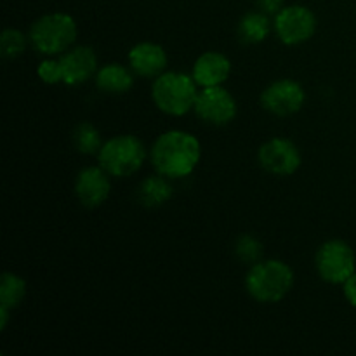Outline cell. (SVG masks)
<instances>
[{
	"label": "cell",
	"instance_id": "cell-6",
	"mask_svg": "<svg viewBox=\"0 0 356 356\" xmlns=\"http://www.w3.org/2000/svg\"><path fill=\"white\" fill-rule=\"evenodd\" d=\"M316 271L329 284H344L356 273L353 249L343 240H329L318 249L315 257Z\"/></svg>",
	"mask_w": 356,
	"mask_h": 356
},
{
	"label": "cell",
	"instance_id": "cell-12",
	"mask_svg": "<svg viewBox=\"0 0 356 356\" xmlns=\"http://www.w3.org/2000/svg\"><path fill=\"white\" fill-rule=\"evenodd\" d=\"M59 63L63 68V83L66 86H80L97 73V56L87 45L63 52Z\"/></svg>",
	"mask_w": 356,
	"mask_h": 356
},
{
	"label": "cell",
	"instance_id": "cell-4",
	"mask_svg": "<svg viewBox=\"0 0 356 356\" xmlns=\"http://www.w3.org/2000/svg\"><path fill=\"white\" fill-rule=\"evenodd\" d=\"M30 44L40 54H63L76 38V23L70 14L52 13L38 17L30 28Z\"/></svg>",
	"mask_w": 356,
	"mask_h": 356
},
{
	"label": "cell",
	"instance_id": "cell-20",
	"mask_svg": "<svg viewBox=\"0 0 356 356\" xmlns=\"http://www.w3.org/2000/svg\"><path fill=\"white\" fill-rule=\"evenodd\" d=\"M26 44L28 40L24 33H21L19 30H14V28H7L0 37V52L6 59H16L23 54Z\"/></svg>",
	"mask_w": 356,
	"mask_h": 356
},
{
	"label": "cell",
	"instance_id": "cell-16",
	"mask_svg": "<svg viewBox=\"0 0 356 356\" xmlns=\"http://www.w3.org/2000/svg\"><path fill=\"white\" fill-rule=\"evenodd\" d=\"M172 184L169 177L156 174V176L146 177L138 190V198L145 207H160L172 198Z\"/></svg>",
	"mask_w": 356,
	"mask_h": 356
},
{
	"label": "cell",
	"instance_id": "cell-22",
	"mask_svg": "<svg viewBox=\"0 0 356 356\" xmlns=\"http://www.w3.org/2000/svg\"><path fill=\"white\" fill-rule=\"evenodd\" d=\"M37 75L42 82L49 83V86L63 82L61 63L56 61V59H45V61H42L40 65H38Z\"/></svg>",
	"mask_w": 356,
	"mask_h": 356
},
{
	"label": "cell",
	"instance_id": "cell-8",
	"mask_svg": "<svg viewBox=\"0 0 356 356\" xmlns=\"http://www.w3.org/2000/svg\"><path fill=\"white\" fill-rule=\"evenodd\" d=\"M193 110L205 124L221 127L236 117V101L222 86L204 87V90L198 92Z\"/></svg>",
	"mask_w": 356,
	"mask_h": 356
},
{
	"label": "cell",
	"instance_id": "cell-1",
	"mask_svg": "<svg viewBox=\"0 0 356 356\" xmlns=\"http://www.w3.org/2000/svg\"><path fill=\"white\" fill-rule=\"evenodd\" d=\"M202 156L200 141L186 131H167L153 143L149 159L156 174L179 179L190 176Z\"/></svg>",
	"mask_w": 356,
	"mask_h": 356
},
{
	"label": "cell",
	"instance_id": "cell-11",
	"mask_svg": "<svg viewBox=\"0 0 356 356\" xmlns=\"http://www.w3.org/2000/svg\"><path fill=\"white\" fill-rule=\"evenodd\" d=\"M111 191L110 174L103 167H86L79 172L75 183V193L83 207H99L108 200Z\"/></svg>",
	"mask_w": 356,
	"mask_h": 356
},
{
	"label": "cell",
	"instance_id": "cell-9",
	"mask_svg": "<svg viewBox=\"0 0 356 356\" xmlns=\"http://www.w3.org/2000/svg\"><path fill=\"white\" fill-rule=\"evenodd\" d=\"M306 101V92L299 82L282 79L270 83L261 94V104L266 111L277 117H289L298 113Z\"/></svg>",
	"mask_w": 356,
	"mask_h": 356
},
{
	"label": "cell",
	"instance_id": "cell-3",
	"mask_svg": "<svg viewBox=\"0 0 356 356\" xmlns=\"http://www.w3.org/2000/svg\"><path fill=\"white\" fill-rule=\"evenodd\" d=\"M198 90L193 75L179 72H163L155 76L152 99L160 111L170 117H183L197 103Z\"/></svg>",
	"mask_w": 356,
	"mask_h": 356
},
{
	"label": "cell",
	"instance_id": "cell-10",
	"mask_svg": "<svg viewBox=\"0 0 356 356\" xmlns=\"http://www.w3.org/2000/svg\"><path fill=\"white\" fill-rule=\"evenodd\" d=\"M261 167L273 176H291L301 165V152L291 139L273 138L257 153Z\"/></svg>",
	"mask_w": 356,
	"mask_h": 356
},
{
	"label": "cell",
	"instance_id": "cell-2",
	"mask_svg": "<svg viewBox=\"0 0 356 356\" xmlns=\"http://www.w3.org/2000/svg\"><path fill=\"white\" fill-rule=\"evenodd\" d=\"M294 285V271L278 259L257 261L245 277V289L257 302H278L291 292Z\"/></svg>",
	"mask_w": 356,
	"mask_h": 356
},
{
	"label": "cell",
	"instance_id": "cell-21",
	"mask_svg": "<svg viewBox=\"0 0 356 356\" xmlns=\"http://www.w3.org/2000/svg\"><path fill=\"white\" fill-rule=\"evenodd\" d=\"M236 256L240 257V261L249 264H256L257 261H261L263 257V243L256 238V236L250 235H243L240 236L238 242H236Z\"/></svg>",
	"mask_w": 356,
	"mask_h": 356
},
{
	"label": "cell",
	"instance_id": "cell-19",
	"mask_svg": "<svg viewBox=\"0 0 356 356\" xmlns=\"http://www.w3.org/2000/svg\"><path fill=\"white\" fill-rule=\"evenodd\" d=\"M73 143H75V148L83 155L99 153L101 146H103L101 145L99 131L92 124H87V122L76 125L75 132H73Z\"/></svg>",
	"mask_w": 356,
	"mask_h": 356
},
{
	"label": "cell",
	"instance_id": "cell-18",
	"mask_svg": "<svg viewBox=\"0 0 356 356\" xmlns=\"http://www.w3.org/2000/svg\"><path fill=\"white\" fill-rule=\"evenodd\" d=\"M26 296V282L14 273H3L0 280V306L16 308Z\"/></svg>",
	"mask_w": 356,
	"mask_h": 356
},
{
	"label": "cell",
	"instance_id": "cell-7",
	"mask_svg": "<svg viewBox=\"0 0 356 356\" xmlns=\"http://www.w3.org/2000/svg\"><path fill=\"white\" fill-rule=\"evenodd\" d=\"M273 28L285 45H299L315 35L316 17L308 7L287 6L275 14Z\"/></svg>",
	"mask_w": 356,
	"mask_h": 356
},
{
	"label": "cell",
	"instance_id": "cell-23",
	"mask_svg": "<svg viewBox=\"0 0 356 356\" xmlns=\"http://www.w3.org/2000/svg\"><path fill=\"white\" fill-rule=\"evenodd\" d=\"M257 7L264 14H278L284 9V0H257Z\"/></svg>",
	"mask_w": 356,
	"mask_h": 356
},
{
	"label": "cell",
	"instance_id": "cell-24",
	"mask_svg": "<svg viewBox=\"0 0 356 356\" xmlns=\"http://www.w3.org/2000/svg\"><path fill=\"white\" fill-rule=\"evenodd\" d=\"M343 291H344V296H346L348 302L356 308V273L351 275V277L344 282Z\"/></svg>",
	"mask_w": 356,
	"mask_h": 356
},
{
	"label": "cell",
	"instance_id": "cell-5",
	"mask_svg": "<svg viewBox=\"0 0 356 356\" xmlns=\"http://www.w3.org/2000/svg\"><path fill=\"white\" fill-rule=\"evenodd\" d=\"M99 165L113 177H127L138 172L146 160V148L139 138L120 134L103 143L99 153Z\"/></svg>",
	"mask_w": 356,
	"mask_h": 356
},
{
	"label": "cell",
	"instance_id": "cell-15",
	"mask_svg": "<svg viewBox=\"0 0 356 356\" xmlns=\"http://www.w3.org/2000/svg\"><path fill=\"white\" fill-rule=\"evenodd\" d=\"M96 86L106 94H125L134 86V75L120 63H110L97 70Z\"/></svg>",
	"mask_w": 356,
	"mask_h": 356
},
{
	"label": "cell",
	"instance_id": "cell-14",
	"mask_svg": "<svg viewBox=\"0 0 356 356\" xmlns=\"http://www.w3.org/2000/svg\"><path fill=\"white\" fill-rule=\"evenodd\" d=\"M232 73V63L225 54L216 51L204 52L193 65V79L197 86L216 87L222 86Z\"/></svg>",
	"mask_w": 356,
	"mask_h": 356
},
{
	"label": "cell",
	"instance_id": "cell-25",
	"mask_svg": "<svg viewBox=\"0 0 356 356\" xmlns=\"http://www.w3.org/2000/svg\"><path fill=\"white\" fill-rule=\"evenodd\" d=\"M9 308H3L0 306V330H6L7 327V320H9Z\"/></svg>",
	"mask_w": 356,
	"mask_h": 356
},
{
	"label": "cell",
	"instance_id": "cell-17",
	"mask_svg": "<svg viewBox=\"0 0 356 356\" xmlns=\"http://www.w3.org/2000/svg\"><path fill=\"white\" fill-rule=\"evenodd\" d=\"M270 31V17L261 10L247 13L238 23V38L243 44H259V42L266 40Z\"/></svg>",
	"mask_w": 356,
	"mask_h": 356
},
{
	"label": "cell",
	"instance_id": "cell-13",
	"mask_svg": "<svg viewBox=\"0 0 356 356\" xmlns=\"http://www.w3.org/2000/svg\"><path fill=\"white\" fill-rule=\"evenodd\" d=\"M167 52L162 45L153 42H139L129 51V65L139 76H159L167 66Z\"/></svg>",
	"mask_w": 356,
	"mask_h": 356
}]
</instances>
